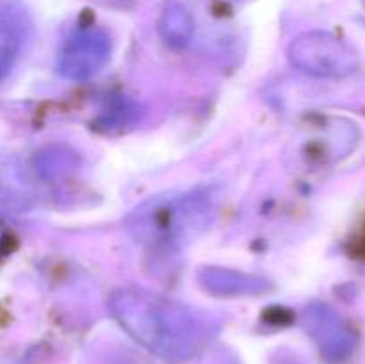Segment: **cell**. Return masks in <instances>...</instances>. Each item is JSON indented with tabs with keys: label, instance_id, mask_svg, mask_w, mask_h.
<instances>
[{
	"label": "cell",
	"instance_id": "cell-4",
	"mask_svg": "<svg viewBox=\"0 0 365 364\" xmlns=\"http://www.w3.org/2000/svg\"><path fill=\"white\" fill-rule=\"evenodd\" d=\"M287 57L292 66L317 77H334L351 70V54L330 34L309 32L291 43Z\"/></svg>",
	"mask_w": 365,
	"mask_h": 364
},
{
	"label": "cell",
	"instance_id": "cell-2",
	"mask_svg": "<svg viewBox=\"0 0 365 364\" xmlns=\"http://www.w3.org/2000/svg\"><path fill=\"white\" fill-rule=\"evenodd\" d=\"M210 211L209 195L187 193L159 198L141 207L132 218L130 227L141 241L163 246L180 245L209 223Z\"/></svg>",
	"mask_w": 365,
	"mask_h": 364
},
{
	"label": "cell",
	"instance_id": "cell-3",
	"mask_svg": "<svg viewBox=\"0 0 365 364\" xmlns=\"http://www.w3.org/2000/svg\"><path fill=\"white\" fill-rule=\"evenodd\" d=\"M113 43L100 27H81L64 39L57 54V71L70 81H86L110 59Z\"/></svg>",
	"mask_w": 365,
	"mask_h": 364
},
{
	"label": "cell",
	"instance_id": "cell-1",
	"mask_svg": "<svg viewBox=\"0 0 365 364\" xmlns=\"http://www.w3.org/2000/svg\"><path fill=\"white\" fill-rule=\"evenodd\" d=\"M116 320L138 341L166 355H184L196 348L209 321L192 307L143 288H121L110 295Z\"/></svg>",
	"mask_w": 365,
	"mask_h": 364
},
{
	"label": "cell",
	"instance_id": "cell-6",
	"mask_svg": "<svg viewBox=\"0 0 365 364\" xmlns=\"http://www.w3.org/2000/svg\"><path fill=\"white\" fill-rule=\"evenodd\" d=\"M159 34L168 45L184 49L191 43L192 34H195V21L189 11L177 2L168 4L166 9L163 11L159 18Z\"/></svg>",
	"mask_w": 365,
	"mask_h": 364
},
{
	"label": "cell",
	"instance_id": "cell-5",
	"mask_svg": "<svg viewBox=\"0 0 365 364\" xmlns=\"http://www.w3.org/2000/svg\"><path fill=\"white\" fill-rule=\"evenodd\" d=\"M200 284L209 293L220 296L260 295L267 289L266 280L223 268H205L200 271Z\"/></svg>",
	"mask_w": 365,
	"mask_h": 364
},
{
	"label": "cell",
	"instance_id": "cell-7",
	"mask_svg": "<svg viewBox=\"0 0 365 364\" xmlns=\"http://www.w3.org/2000/svg\"><path fill=\"white\" fill-rule=\"evenodd\" d=\"M20 46L18 29L9 18L0 16V79L7 74Z\"/></svg>",
	"mask_w": 365,
	"mask_h": 364
}]
</instances>
